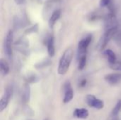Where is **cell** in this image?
<instances>
[{"instance_id": "obj_1", "label": "cell", "mask_w": 121, "mask_h": 120, "mask_svg": "<svg viewBox=\"0 0 121 120\" xmlns=\"http://www.w3.org/2000/svg\"><path fill=\"white\" fill-rule=\"evenodd\" d=\"M74 55V51L72 47H68L65 50L62 55L58 65V74L60 75H65L69 70L72 58Z\"/></svg>"}, {"instance_id": "obj_2", "label": "cell", "mask_w": 121, "mask_h": 120, "mask_svg": "<svg viewBox=\"0 0 121 120\" xmlns=\"http://www.w3.org/2000/svg\"><path fill=\"white\" fill-rule=\"evenodd\" d=\"M116 30H117V28H111V29L106 30L104 34L101 36V39L99 40L98 45L96 46L98 50L101 51L106 47L107 44L109 42L112 37L116 33Z\"/></svg>"}, {"instance_id": "obj_3", "label": "cell", "mask_w": 121, "mask_h": 120, "mask_svg": "<svg viewBox=\"0 0 121 120\" xmlns=\"http://www.w3.org/2000/svg\"><path fill=\"white\" fill-rule=\"evenodd\" d=\"M92 40L91 35H89L84 38L82 39L78 44V50H77V57L79 59L80 57L86 55L87 50L89 47V45H90Z\"/></svg>"}, {"instance_id": "obj_4", "label": "cell", "mask_w": 121, "mask_h": 120, "mask_svg": "<svg viewBox=\"0 0 121 120\" xmlns=\"http://www.w3.org/2000/svg\"><path fill=\"white\" fill-rule=\"evenodd\" d=\"M15 49L24 55L29 54V42L26 37H21L14 44Z\"/></svg>"}, {"instance_id": "obj_5", "label": "cell", "mask_w": 121, "mask_h": 120, "mask_svg": "<svg viewBox=\"0 0 121 120\" xmlns=\"http://www.w3.org/2000/svg\"><path fill=\"white\" fill-rule=\"evenodd\" d=\"M13 31L9 30L6 37H5V40H4V52L5 54H6L7 57L9 59H11L12 55H13V52H12V42H13Z\"/></svg>"}, {"instance_id": "obj_6", "label": "cell", "mask_w": 121, "mask_h": 120, "mask_svg": "<svg viewBox=\"0 0 121 120\" xmlns=\"http://www.w3.org/2000/svg\"><path fill=\"white\" fill-rule=\"evenodd\" d=\"M12 93H13L12 87L7 86L0 100V112H2L8 106L10 102V100L11 98Z\"/></svg>"}, {"instance_id": "obj_7", "label": "cell", "mask_w": 121, "mask_h": 120, "mask_svg": "<svg viewBox=\"0 0 121 120\" xmlns=\"http://www.w3.org/2000/svg\"><path fill=\"white\" fill-rule=\"evenodd\" d=\"M86 102L89 107L94 108L97 110H101L104 107V101L96 98L94 95L89 94L86 97Z\"/></svg>"}, {"instance_id": "obj_8", "label": "cell", "mask_w": 121, "mask_h": 120, "mask_svg": "<svg viewBox=\"0 0 121 120\" xmlns=\"http://www.w3.org/2000/svg\"><path fill=\"white\" fill-rule=\"evenodd\" d=\"M63 91H64V97H63V103L65 104L69 103L74 97V91L72 88V85L70 81H67L63 86Z\"/></svg>"}, {"instance_id": "obj_9", "label": "cell", "mask_w": 121, "mask_h": 120, "mask_svg": "<svg viewBox=\"0 0 121 120\" xmlns=\"http://www.w3.org/2000/svg\"><path fill=\"white\" fill-rule=\"evenodd\" d=\"M104 79L108 83L114 86L121 81V74H110L106 75Z\"/></svg>"}, {"instance_id": "obj_10", "label": "cell", "mask_w": 121, "mask_h": 120, "mask_svg": "<svg viewBox=\"0 0 121 120\" xmlns=\"http://www.w3.org/2000/svg\"><path fill=\"white\" fill-rule=\"evenodd\" d=\"M30 98V88L28 83L24 84L21 92V100L24 103L29 102Z\"/></svg>"}, {"instance_id": "obj_11", "label": "cell", "mask_w": 121, "mask_h": 120, "mask_svg": "<svg viewBox=\"0 0 121 120\" xmlns=\"http://www.w3.org/2000/svg\"><path fill=\"white\" fill-rule=\"evenodd\" d=\"M47 50H48V53L50 57L55 56V39L53 35L50 36L47 41Z\"/></svg>"}, {"instance_id": "obj_12", "label": "cell", "mask_w": 121, "mask_h": 120, "mask_svg": "<svg viewBox=\"0 0 121 120\" xmlns=\"http://www.w3.org/2000/svg\"><path fill=\"white\" fill-rule=\"evenodd\" d=\"M89 111L85 109V108H77L74 111V113H73V115L74 117H75L76 118H78V119H86L88 117H89Z\"/></svg>"}, {"instance_id": "obj_13", "label": "cell", "mask_w": 121, "mask_h": 120, "mask_svg": "<svg viewBox=\"0 0 121 120\" xmlns=\"http://www.w3.org/2000/svg\"><path fill=\"white\" fill-rule=\"evenodd\" d=\"M60 15H61V11L60 9H56L52 12V13L51 14L49 18V25L51 28L54 27L55 24L60 18Z\"/></svg>"}, {"instance_id": "obj_14", "label": "cell", "mask_w": 121, "mask_h": 120, "mask_svg": "<svg viewBox=\"0 0 121 120\" xmlns=\"http://www.w3.org/2000/svg\"><path fill=\"white\" fill-rule=\"evenodd\" d=\"M9 70H10V68L7 62L4 59H0V72L1 75L3 76H6L9 74Z\"/></svg>"}, {"instance_id": "obj_15", "label": "cell", "mask_w": 121, "mask_h": 120, "mask_svg": "<svg viewBox=\"0 0 121 120\" xmlns=\"http://www.w3.org/2000/svg\"><path fill=\"white\" fill-rule=\"evenodd\" d=\"M104 54L108 58V61L109 62L110 64H113L116 63V55L115 52L113 50H111L110 49H108L104 52Z\"/></svg>"}, {"instance_id": "obj_16", "label": "cell", "mask_w": 121, "mask_h": 120, "mask_svg": "<svg viewBox=\"0 0 121 120\" xmlns=\"http://www.w3.org/2000/svg\"><path fill=\"white\" fill-rule=\"evenodd\" d=\"M26 81L29 83H35L38 81L39 78L38 76L35 74H28L26 77Z\"/></svg>"}, {"instance_id": "obj_17", "label": "cell", "mask_w": 121, "mask_h": 120, "mask_svg": "<svg viewBox=\"0 0 121 120\" xmlns=\"http://www.w3.org/2000/svg\"><path fill=\"white\" fill-rule=\"evenodd\" d=\"M78 69L79 70H83L86 66V55H84L82 57H80L79 59H78Z\"/></svg>"}, {"instance_id": "obj_18", "label": "cell", "mask_w": 121, "mask_h": 120, "mask_svg": "<svg viewBox=\"0 0 121 120\" xmlns=\"http://www.w3.org/2000/svg\"><path fill=\"white\" fill-rule=\"evenodd\" d=\"M52 63H51V62L49 59H45V60H43V61L38 63L37 64H35V67L36 69H43V68H45V67L50 65Z\"/></svg>"}, {"instance_id": "obj_19", "label": "cell", "mask_w": 121, "mask_h": 120, "mask_svg": "<svg viewBox=\"0 0 121 120\" xmlns=\"http://www.w3.org/2000/svg\"><path fill=\"white\" fill-rule=\"evenodd\" d=\"M121 110V100H120L117 103V104L116 105V106L114 107V108L113 109L112 112H111V116H112L113 117H116V116L118 115V113H119V112H120V110Z\"/></svg>"}, {"instance_id": "obj_20", "label": "cell", "mask_w": 121, "mask_h": 120, "mask_svg": "<svg viewBox=\"0 0 121 120\" xmlns=\"http://www.w3.org/2000/svg\"><path fill=\"white\" fill-rule=\"evenodd\" d=\"M38 25L35 24L34 25H33L32 27L29 28L28 29H27L26 31H25V34H30V33H35L38 31Z\"/></svg>"}, {"instance_id": "obj_21", "label": "cell", "mask_w": 121, "mask_h": 120, "mask_svg": "<svg viewBox=\"0 0 121 120\" xmlns=\"http://www.w3.org/2000/svg\"><path fill=\"white\" fill-rule=\"evenodd\" d=\"M110 67L113 69V70H116V71H121V62H116L113 64H110Z\"/></svg>"}, {"instance_id": "obj_22", "label": "cell", "mask_w": 121, "mask_h": 120, "mask_svg": "<svg viewBox=\"0 0 121 120\" xmlns=\"http://www.w3.org/2000/svg\"><path fill=\"white\" fill-rule=\"evenodd\" d=\"M24 112L26 115H28V116H31L30 114H32L33 115V111L32 110V109L30 108H29L28 106H26L24 108Z\"/></svg>"}, {"instance_id": "obj_23", "label": "cell", "mask_w": 121, "mask_h": 120, "mask_svg": "<svg viewBox=\"0 0 121 120\" xmlns=\"http://www.w3.org/2000/svg\"><path fill=\"white\" fill-rule=\"evenodd\" d=\"M111 3V0H101L100 1V6L101 7H106L108 6Z\"/></svg>"}, {"instance_id": "obj_24", "label": "cell", "mask_w": 121, "mask_h": 120, "mask_svg": "<svg viewBox=\"0 0 121 120\" xmlns=\"http://www.w3.org/2000/svg\"><path fill=\"white\" fill-rule=\"evenodd\" d=\"M86 83H87L86 79H82V80L80 81V82H79V86L80 88H84V87L86 86Z\"/></svg>"}, {"instance_id": "obj_25", "label": "cell", "mask_w": 121, "mask_h": 120, "mask_svg": "<svg viewBox=\"0 0 121 120\" xmlns=\"http://www.w3.org/2000/svg\"><path fill=\"white\" fill-rule=\"evenodd\" d=\"M15 1V3L18 5H21L23 4L25 2V0H13Z\"/></svg>"}, {"instance_id": "obj_26", "label": "cell", "mask_w": 121, "mask_h": 120, "mask_svg": "<svg viewBox=\"0 0 121 120\" xmlns=\"http://www.w3.org/2000/svg\"><path fill=\"white\" fill-rule=\"evenodd\" d=\"M44 120H48V119H45Z\"/></svg>"}, {"instance_id": "obj_27", "label": "cell", "mask_w": 121, "mask_h": 120, "mask_svg": "<svg viewBox=\"0 0 121 120\" xmlns=\"http://www.w3.org/2000/svg\"></svg>"}]
</instances>
